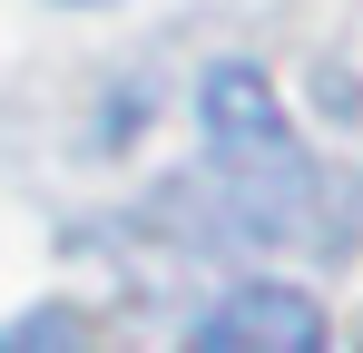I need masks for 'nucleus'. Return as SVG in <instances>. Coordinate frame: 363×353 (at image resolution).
<instances>
[{
	"label": "nucleus",
	"mask_w": 363,
	"mask_h": 353,
	"mask_svg": "<svg viewBox=\"0 0 363 353\" xmlns=\"http://www.w3.org/2000/svg\"><path fill=\"white\" fill-rule=\"evenodd\" d=\"M206 147H216V167L236 176V196L255 216H275V196H304V147L285 108H275V89L255 79V69H216L206 79Z\"/></svg>",
	"instance_id": "nucleus-1"
},
{
	"label": "nucleus",
	"mask_w": 363,
	"mask_h": 353,
	"mask_svg": "<svg viewBox=\"0 0 363 353\" xmlns=\"http://www.w3.org/2000/svg\"><path fill=\"white\" fill-rule=\"evenodd\" d=\"M196 344L206 353H245V344L304 353V344H324V314H314L304 294H285V285H245V294H226L216 314H196Z\"/></svg>",
	"instance_id": "nucleus-2"
}]
</instances>
